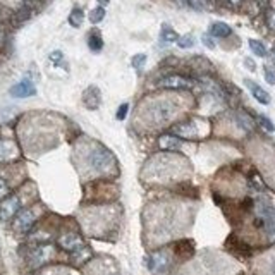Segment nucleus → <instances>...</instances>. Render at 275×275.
Returning <instances> with one entry per match:
<instances>
[{
  "label": "nucleus",
  "instance_id": "1",
  "mask_svg": "<svg viewBox=\"0 0 275 275\" xmlns=\"http://www.w3.org/2000/svg\"><path fill=\"white\" fill-rule=\"evenodd\" d=\"M112 162H114V157L110 155L108 150L97 148L90 153V165L95 170H100V172H103V170H107L108 167H110Z\"/></svg>",
  "mask_w": 275,
  "mask_h": 275
},
{
  "label": "nucleus",
  "instance_id": "2",
  "mask_svg": "<svg viewBox=\"0 0 275 275\" xmlns=\"http://www.w3.org/2000/svg\"><path fill=\"white\" fill-rule=\"evenodd\" d=\"M21 212V201L18 196H7L0 203V220L2 222H9Z\"/></svg>",
  "mask_w": 275,
  "mask_h": 275
},
{
  "label": "nucleus",
  "instance_id": "3",
  "mask_svg": "<svg viewBox=\"0 0 275 275\" xmlns=\"http://www.w3.org/2000/svg\"><path fill=\"white\" fill-rule=\"evenodd\" d=\"M145 263H147L148 270H152V272H167L170 260L164 251H158V253H152V255L145 258Z\"/></svg>",
  "mask_w": 275,
  "mask_h": 275
},
{
  "label": "nucleus",
  "instance_id": "4",
  "mask_svg": "<svg viewBox=\"0 0 275 275\" xmlns=\"http://www.w3.org/2000/svg\"><path fill=\"white\" fill-rule=\"evenodd\" d=\"M35 226V214L33 210H21L14 220V229L19 234H28Z\"/></svg>",
  "mask_w": 275,
  "mask_h": 275
},
{
  "label": "nucleus",
  "instance_id": "5",
  "mask_svg": "<svg viewBox=\"0 0 275 275\" xmlns=\"http://www.w3.org/2000/svg\"><path fill=\"white\" fill-rule=\"evenodd\" d=\"M9 93L16 98H28V97L36 95V86L33 85L30 79H23V81L16 83V85L12 86L9 90Z\"/></svg>",
  "mask_w": 275,
  "mask_h": 275
},
{
  "label": "nucleus",
  "instance_id": "6",
  "mask_svg": "<svg viewBox=\"0 0 275 275\" xmlns=\"http://www.w3.org/2000/svg\"><path fill=\"white\" fill-rule=\"evenodd\" d=\"M52 256V246H36L30 251V263L33 266H40L47 263Z\"/></svg>",
  "mask_w": 275,
  "mask_h": 275
},
{
  "label": "nucleus",
  "instance_id": "7",
  "mask_svg": "<svg viewBox=\"0 0 275 275\" xmlns=\"http://www.w3.org/2000/svg\"><path fill=\"white\" fill-rule=\"evenodd\" d=\"M158 85L162 88H169V90H186L189 88V79L179 76V74H172V76L164 78Z\"/></svg>",
  "mask_w": 275,
  "mask_h": 275
},
{
  "label": "nucleus",
  "instance_id": "8",
  "mask_svg": "<svg viewBox=\"0 0 275 275\" xmlns=\"http://www.w3.org/2000/svg\"><path fill=\"white\" fill-rule=\"evenodd\" d=\"M158 147H160V150H165V152H177L182 147V141L174 134H164L158 138Z\"/></svg>",
  "mask_w": 275,
  "mask_h": 275
},
{
  "label": "nucleus",
  "instance_id": "9",
  "mask_svg": "<svg viewBox=\"0 0 275 275\" xmlns=\"http://www.w3.org/2000/svg\"><path fill=\"white\" fill-rule=\"evenodd\" d=\"M60 246L64 249H67V251L71 253H74V251H78V249H81V248H85V244H83V239L79 236L76 234H64L60 237Z\"/></svg>",
  "mask_w": 275,
  "mask_h": 275
},
{
  "label": "nucleus",
  "instance_id": "10",
  "mask_svg": "<svg viewBox=\"0 0 275 275\" xmlns=\"http://www.w3.org/2000/svg\"><path fill=\"white\" fill-rule=\"evenodd\" d=\"M244 85L248 86V90L251 91V95L255 97L256 102H260L261 105H268V103H270V95L266 93L261 86H258L255 81H249V79H246Z\"/></svg>",
  "mask_w": 275,
  "mask_h": 275
},
{
  "label": "nucleus",
  "instance_id": "11",
  "mask_svg": "<svg viewBox=\"0 0 275 275\" xmlns=\"http://www.w3.org/2000/svg\"><path fill=\"white\" fill-rule=\"evenodd\" d=\"M177 40H179L177 31L167 23L162 24V28H160V45L162 47H167L170 43H177Z\"/></svg>",
  "mask_w": 275,
  "mask_h": 275
},
{
  "label": "nucleus",
  "instance_id": "12",
  "mask_svg": "<svg viewBox=\"0 0 275 275\" xmlns=\"http://www.w3.org/2000/svg\"><path fill=\"white\" fill-rule=\"evenodd\" d=\"M214 38H227V36L232 35V28L229 26L227 23H222V21H215V23L210 24V30H208Z\"/></svg>",
  "mask_w": 275,
  "mask_h": 275
},
{
  "label": "nucleus",
  "instance_id": "13",
  "mask_svg": "<svg viewBox=\"0 0 275 275\" xmlns=\"http://www.w3.org/2000/svg\"><path fill=\"white\" fill-rule=\"evenodd\" d=\"M83 102H85V105L88 108H97L100 105V91L98 88H95V86H91L85 91V95H83Z\"/></svg>",
  "mask_w": 275,
  "mask_h": 275
},
{
  "label": "nucleus",
  "instance_id": "14",
  "mask_svg": "<svg viewBox=\"0 0 275 275\" xmlns=\"http://www.w3.org/2000/svg\"><path fill=\"white\" fill-rule=\"evenodd\" d=\"M88 47L91 52H100L103 48V40L98 31H91L88 35Z\"/></svg>",
  "mask_w": 275,
  "mask_h": 275
},
{
  "label": "nucleus",
  "instance_id": "15",
  "mask_svg": "<svg viewBox=\"0 0 275 275\" xmlns=\"http://www.w3.org/2000/svg\"><path fill=\"white\" fill-rule=\"evenodd\" d=\"M69 24L73 28H79L83 24V21H85V12H83L81 7H74L73 11H71L69 14Z\"/></svg>",
  "mask_w": 275,
  "mask_h": 275
},
{
  "label": "nucleus",
  "instance_id": "16",
  "mask_svg": "<svg viewBox=\"0 0 275 275\" xmlns=\"http://www.w3.org/2000/svg\"><path fill=\"white\" fill-rule=\"evenodd\" d=\"M12 152H14V145L7 140H0V162L9 160Z\"/></svg>",
  "mask_w": 275,
  "mask_h": 275
},
{
  "label": "nucleus",
  "instance_id": "17",
  "mask_svg": "<svg viewBox=\"0 0 275 275\" xmlns=\"http://www.w3.org/2000/svg\"><path fill=\"white\" fill-rule=\"evenodd\" d=\"M105 7L103 6H98V7H95V9H91L90 12V23L91 24H98V23H102L103 19H105Z\"/></svg>",
  "mask_w": 275,
  "mask_h": 275
},
{
  "label": "nucleus",
  "instance_id": "18",
  "mask_svg": "<svg viewBox=\"0 0 275 275\" xmlns=\"http://www.w3.org/2000/svg\"><path fill=\"white\" fill-rule=\"evenodd\" d=\"M170 114H172V108L167 102H160V105L157 107V120H167L170 117Z\"/></svg>",
  "mask_w": 275,
  "mask_h": 275
},
{
  "label": "nucleus",
  "instance_id": "19",
  "mask_svg": "<svg viewBox=\"0 0 275 275\" xmlns=\"http://www.w3.org/2000/svg\"><path fill=\"white\" fill-rule=\"evenodd\" d=\"M249 48H251V52L255 53L256 57H266L268 55V52H266V47L261 41L258 40H249Z\"/></svg>",
  "mask_w": 275,
  "mask_h": 275
},
{
  "label": "nucleus",
  "instance_id": "20",
  "mask_svg": "<svg viewBox=\"0 0 275 275\" xmlns=\"http://www.w3.org/2000/svg\"><path fill=\"white\" fill-rule=\"evenodd\" d=\"M177 47H179V48H191V47H194V36H193V35L179 36Z\"/></svg>",
  "mask_w": 275,
  "mask_h": 275
},
{
  "label": "nucleus",
  "instance_id": "21",
  "mask_svg": "<svg viewBox=\"0 0 275 275\" xmlns=\"http://www.w3.org/2000/svg\"><path fill=\"white\" fill-rule=\"evenodd\" d=\"M187 4L196 11H205L210 6V0H187Z\"/></svg>",
  "mask_w": 275,
  "mask_h": 275
},
{
  "label": "nucleus",
  "instance_id": "22",
  "mask_svg": "<svg viewBox=\"0 0 275 275\" xmlns=\"http://www.w3.org/2000/svg\"><path fill=\"white\" fill-rule=\"evenodd\" d=\"M145 62H147V53H136V55L131 59V64L134 69H141Z\"/></svg>",
  "mask_w": 275,
  "mask_h": 275
},
{
  "label": "nucleus",
  "instance_id": "23",
  "mask_svg": "<svg viewBox=\"0 0 275 275\" xmlns=\"http://www.w3.org/2000/svg\"><path fill=\"white\" fill-rule=\"evenodd\" d=\"M256 119H258V122L261 124V127L266 129V131H268V132H273V131H275L273 122H272V120H270L268 117H265V115H258Z\"/></svg>",
  "mask_w": 275,
  "mask_h": 275
},
{
  "label": "nucleus",
  "instance_id": "24",
  "mask_svg": "<svg viewBox=\"0 0 275 275\" xmlns=\"http://www.w3.org/2000/svg\"><path fill=\"white\" fill-rule=\"evenodd\" d=\"M263 76H265V81L268 83V85H275V73L272 71V67H268V65H265V69H263Z\"/></svg>",
  "mask_w": 275,
  "mask_h": 275
},
{
  "label": "nucleus",
  "instance_id": "25",
  "mask_svg": "<svg viewBox=\"0 0 275 275\" xmlns=\"http://www.w3.org/2000/svg\"><path fill=\"white\" fill-rule=\"evenodd\" d=\"M7 196H9V186H7V182L0 177V199H6Z\"/></svg>",
  "mask_w": 275,
  "mask_h": 275
},
{
  "label": "nucleus",
  "instance_id": "26",
  "mask_svg": "<svg viewBox=\"0 0 275 275\" xmlns=\"http://www.w3.org/2000/svg\"><path fill=\"white\" fill-rule=\"evenodd\" d=\"M212 38H214V36H212L210 33H208V35H203V36H201V41H203V45H205L207 48L214 50V48H215V41L212 40Z\"/></svg>",
  "mask_w": 275,
  "mask_h": 275
},
{
  "label": "nucleus",
  "instance_id": "27",
  "mask_svg": "<svg viewBox=\"0 0 275 275\" xmlns=\"http://www.w3.org/2000/svg\"><path fill=\"white\" fill-rule=\"evenodd\" d=\"M127 108H129L127 103H122V105L117 108V114H115V117H117L119 120H124V119H126V115H127Z\"/></svg>",
  "mask_w": 275,
  "mask_h": 275
},
{
  "label": "nucleus",
  "instance_id": "28",
  "mask_svg": "<svg viewBox=\"0 0 275 275\" xmlns=\"http://www.w3.org/2000/svg\"><path fill=\"white\" fill-rule=\"evenodd\" d=\"M266 24L272 31H275V11H268L266 12Z\"/></svg>",
  "mask_w": 275,
  "mask_h": 275
},
{
  "label": "nucleus",
  "instance_id": "29",
  "mask_svg": "<svg viewBox=\"0 0 275 275\" xmlns=\"http://www.w3.org/2000/svg\"><path fill=\"white\" fill-rule=\"evenodd\" d=\"M50 60H53V62L62 60V52H60V50H55V52L50 53Z\"/></svg>",
  "mask_w": 275,
  "mask_h": 275
},
{
  "label": "nucleus",
  "instance_id": "30",
  "mask_svg": "<svg viewBox=\"0 0 275 275\" xmlns=\"http://www.w3.org/2000/svg\"><path fill=\"white\" fill-rule=\"evenodd\" d=\"M244 64L248 65V67H249V71H255V69H256L255 62H253L251 59H244Z\"/></svg>",
  "mask_w": 275,
  "mask_h": 275
},
{
  "label": "nucleus",
  "instance_id": "31",
  "mask_svg": "<svg viewBox=\"0 0 275 275\" xmlns=\"http://www.w3.org/2000/svg\"><path fill=\"white\" fill-rule=\"evenodd\" d=\"M97 2H98V6L105 7V6H108V4H110V0H97Z\"/></svg>",
  "mask_w": 275,
  "mask_h": 275
},
{
  "label": "nucleus",
  "instance_id": "32",
  "mask_svg": "<svg viewBox=\"0 0 275 275\" xmlns=\"http://www.w3.org/2000/svg\"><path fill=\"white\" fill-rule=\"evenodd\" d=\"M231 2L234 4V6H237V4H241V2H243V0H231Z\"/></svg>",
  "mask_w": 275,
  "mask_h": 275
},
{
  "label": "nucleus",
  "instance_id": "33",
  "mask_svg": "<svg viewBox=\"0 0 275 275\" xmlns=\"http://www.w3.org/2000/svg\"><path fill=\"white\" fill-rule=\"evenodd\" d=\"M272 55H273V59H275V47L272 48Z\"/></svg>",
  "mask_w": 275,
  "mask_h": 275
},
{
  "label": "nucleus",
  "instance_id": "34",
  "mask_svg": "<svg viewBox=\"0 0 275 275\" xmlns=\"http://www.w3.org/2000/svg\"><path fill=\"white\" fill-rule=\"evenodd\" d=\"M272 272L275 273V263H273V266H272Z\"/></svg>",
  "mask_w": 275,
  "mask_h": 275
}]
</instances>
